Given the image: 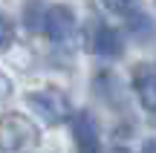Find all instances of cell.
<instances>
[{
  "mask_svg": "<svg viewBox=\"0 0 156 153\" xmlns=\"http://www.w3.org/2000/svg\"><path fill=\"white\" fill-rule=\"evenodd\" d=\"M41 142V130L35 121L20 113L0 116V153H32Z\"/></svg>",
  "mask_w": 156,
  "mask_h": 153,
  "instance_id": "obj_1",
  "label": "cell"
},
{
  "mask_svg": "<svg viewBox=\"0 0 156 153\" xmlns=\"http://www.w3.org/2000/svg\"><path fill=\"white\" fill-rule=\"evenodd\" d=\"M26 101H29V107L35 110V116H41L46 124H61V121H67L69 113H73L67 92L58 90V87L32 90V92L26 96Z\"/></svg>",
  "mask_w": 156,
  "mask_h": 153,
  "instance_id": "obj_2",
  "label": "cell"
},
{
  "mask_svg": "<svg viewBox=\"0 0 156 153\" xmlns=\"http://www.w3.org/2000/svg\"><path fill=\"white\" fill-rule=\"evenodd\" d=\"M41 29H44V35H46L49 40L61 43V40H67L69 35L75 32V12L69 9L67 3H55V6H49V9L44 12Z\"/></svg>",
  "mask_w": 156,
  "mask_h": 153,
  "instance_id": "obj_3",
  "label": "cell"
},
{
  "mask_svg": "<svg viewBox=\"0 0 156 153\" xmlns=\"http://www.w3.org/2000/svg\"><path fill=\"white\" fill-rule=\"evenodd\" d=\"M69 127H73V142H75L78 153H98L101 130L90 110H78L73 116V121H69Z\"/></svg>",
  "mask_w": 156,
  "mask_h": 153,
  "instance_id": "obj_4",
  "label": "cell"
},
{
  "mask_svg": "<svg viewBox=\"0 0 156 153\" xmlns=\"http://www.w3.org/2000/svg\"><path fill=\"white\" fill-rule=\"evenodd\" d=\"M87 43H90V49H93L95 55H101V58H119L124 52L122 32L113 29V26H107V23H95L93 32L87 35Z\"/></svg>",
  "mask_w": 156,
  "mask_h": 153,
  "instance_id": "obj_5",
  "label": "cell"
},
{
  "mask_svg": "<svg viewBox=\"0 0 156 153\" xmlns=\"http://www.w3.org/2000/svg\"><path fill=\"white\" fill-rule=\"evenodd\" d=\"M133 87H136V96H139V104L147 113H156V64H136Z\"/></svg>",
  "mask_w": 156,
  "mask_h": 153,
  "instance_id": "obj_6",
  "label": "cell"
},
{
  "mask_svg": "<svg viewBox=\"0 0 156 153\" xmlns=\"http://www.w3.org/2000/svg\"><path fill=\"white\" fill-rule=\"evenodd\" d=\"M12 43H15V23L6 12H0V52L9 49Z\"/></svg>",
  "mask_w": 156,
  "mask_h": 153,
  "instance_id": "obj_7",
  "label": "cell"
},
{
  "mask_svg": "<svg viewBox=\"0 0 156 153\" xmlns=\"http://www.w3.org/2000/svg\"><path fill=\"white\" fill-rule=\"evenodd\" d=\"M104 3L107 12H113V15H130V12L139 6V0H101Z\"/></svg>",
  "mask_w": 156,
  "mask_h": 153,
  "instance_id": "obj_8",
  "label": "cell"
},
{
  "mask_svg": "<svg viewBox=\"0 0 156 153\" xmlns=\"http://www.w3.org/2000/svg\"><path fill=\"white\" fill-rule=\"evenodd\" d=\"M9 98H12V81H9V75L0 72V104L9 101Z\"/></svg>",
  "mask_w": 156,
  "mask_h": 153,
  "instance_id": "obj_9",
  "label": "cell"
},
{
  "mask_svg": "<svg viewBox=\"0 0 156 153\" xmlns=\"http://www.w3.org/2000/svg\"><path fill=\"white\" fill-rule=\"evenodd\" d=\"M145 153H156V142H147L145 144Z\"/></svg>",
  "mask_w": 156,
  "mask_h": 153,
  "instance_id": "obj_10",
  "label": "cell"
},
{
  "mask_svg": "<svg viewBox=\"0 0 156 153\" xmlns=\"http://www.w3.org/2000/svg\"><path fill=\"white\" fill-rule=\"evenodd\" d=\"M110 153H130V150H127V148H113Z\"/></svg>",
  "mask_w": 156,
  "mask_h": 153,
  "instance_id": "obj_11",
  "label": "cell"
}]
</instances>
